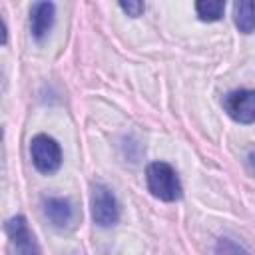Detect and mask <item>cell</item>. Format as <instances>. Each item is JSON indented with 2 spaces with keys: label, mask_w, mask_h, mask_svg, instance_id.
<instances>
[{
  "label": "cell",
  "mask_w": 255,
  "mask_h": 255,
  "mask_svg": "<svg viewBox=\"0 0 255 255\" xmlns=\"http://www.w3.org/2000/svg\"><path fill=\"white\" fill-rule=\"evenodd\" d=\"M145 183L153 197L161 201H177L181 197V183L175 169L165 161H153L145 169Z\"/></svg>",
  "instance_id": "cell-1"
},
{
  "label": "cell",
  "mask_w": 255,
  "mask_h": 255,
  "mask_svg": "<svg viewBox=\"0 0 255 255\" xmlns=\"http://www.w3.org/2000/svg\"><path fill=\"white\" fill-rule=\"evenodd\" d=\"M30 157H32L34 167L40 173L50 175L58 171L62 165V147L54 137L46 133H38L30 141Z\"/></svg>",
  "instance_id": "cell-2"
},
{
  "label": "cell",
  "mask_w": 255,
  "mask_h": 255,
  "mask_svg": "<svg viewBox=\"0 0 255 255\" xmlns=\"http://www.w3.org/2000/svg\"><path fill=\"white\" fill-rule=\"evenodd\" d=\"M4 231L8 237V245H6L8 255H40L38 241L24 215H16L8 219Z\"/></svg>",
  "instance_id": "cell-3"
},
{
  "label": "cell",
  "mask_w": 255,
  "mask_h": 255,
  "mask_svg": "<svg viewBox=\"0 0 255 255\" xmlns=\"http://www.w3.org/2000/svg\"><path fill=\"white\" fill-rule=\"evenodd\" d=\"M90 207H92V219L100 227H112L120 219V205L112 189L104 183L92 185L90 195Z\"/></svg>",
  "instance_id": "cell-4"
},
{
  "label": "cell",
  "mask_w": 255,
  "mask_h": 255,
  "mask_svg": "<svg viewBox=\"0 0 255 255\" xmlns=\"http://www.w3.org/2000/svg\"><path fill=\"white\" fill-rule=\"evenodd\" d=\"M223 110L229 114L231 120L239 124H253L255 122V92L253 90H233L223 98Z\"/></svg>",
  "instance_id": "cell-5"
},
{
  "label": "cell",
  "mask_w": 255,
  "mask_h": 255,
  "mask_svg": "<svg viewBox=\"0 0 255 255\" xmlns=\"http://www.w3.org/2000/svg\"><path fill=\"white\" fill-rule=\"evenodd\" d=\"M42 211L44 217L58 229H64L74 221V207L64 197H46L42 201Z\"/></svg>",
  "instance_id": "cell-6"
},
{
  "label": "cell",
  "mask_w": 255,
  "mask_h": 255,
  "mask_svg": "<svg viewBox=\"0 0 255 255\" xmlns=\"http://www.w3.org/2000/svg\"><path fill=\"white\" fill-rule=\"evenodd\" d=\"M54 24V4L36 2L30 8V32L36 40H42Z\"/></svg>",
  "instance_id": "cell-7"
},
{
  "label": "cell",
  "mask_w": 255,
  "mask_h": 255,
  "mask_svg": "<svg viewBox=\"0 0 255 255\" xmlns=\"http://www.w3.org/2000/svg\"><path fill=\"white\" fill-rule=\"evenodd\" d=\"M223 10H225V2H221V0L195 2V12H197L199 20H203V22H217L223 16Z\"/></svg>",
  "instance_id": "cell-8"
},
{
  "label": "cell",
  "mask_w": 255,
  "mask_h": 255,
  "mask_svg": "<svg viewBox=\"0 0 255 255\" xmlns=\"http://www.w3.org/2000/svg\"><path fill=\"white\" fill-rule=\"evenodd\" d=\"M233 14H235V26L243 34H251L253 32V4L249 0L237 2L233 8Z\"/></svg>",
  "instance_id": "cell-9"
},
{
  "label": "cell",
  "mask_w": 255,
  "mask_h": 255,
  "mask_svg": "<svg viewBox=\"0 0 255 255\" xmlns=\"http://www.w3.org/2000/svg\"><path fill=\"white\" fill-rule=\"evenodd\" d=\"M215 255H249V251L245 247H241L239 243H235L233 239L221 237L215 243Z\"/></svg>",
  "instance_id": "cell-10"
},
{
  "label": "cell",
  "mask_w": 255,
  "mask_h": 255,
  "mask_svg": "<svg viewBox=\"0 0 255 255\" xmlns=\"http://www.w3.org/2000/svg\"><path fill=\"white\" fill-rule=\"evenodd\" d=\"M120 8H122V10H124L128 16H131V18L141 16V12L145 10L143 2H139V0H128V2H120Z\"/></svg>",
  "instance_id": "cell-11"
},
{
  "label": "cell",
  "mask_w": 255,
  "mask_h": 255,
  "mask_svg": "<svg viewBox=\"0 0 255 255\" xmlns=\"http://www.w3.org/2000/svg\"><path fill=\"white\" fill-rule=\"evenodd\" d=\"M6 42H8V30H6V24H4V20L0 16V46L6 44Z\"/></svg>",
  "instance_id": "cell-12"
}]
</instances>
